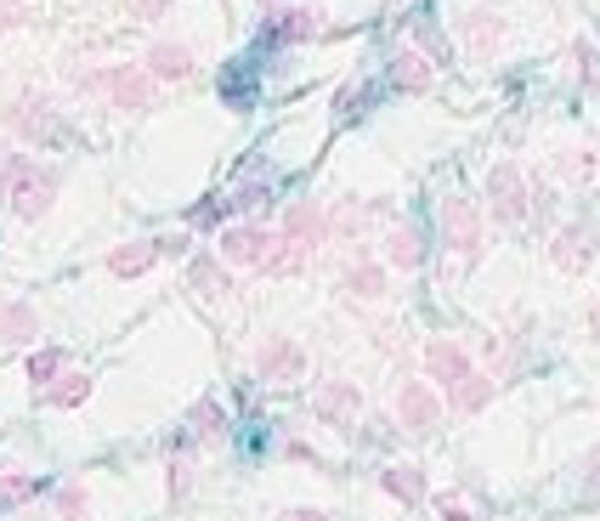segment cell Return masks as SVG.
I'll return each mask as SVG.
<instances>
[{"mask_svg": "<svg viewBox=\"0 0 600 521\" xmlns=\"http://www.w3.org/2000/svg\"><path fill=\"white\" fill-rule=\"evenodd\" d=\"M448 403H453L459 414H482V408L493 403V380H487V374H464V380L448 391Z\"/></svg>", "mask_w": 600, "mask_h": 521, "instance_id": "484cf974", "label": "cell"}, {"mask_svg": "<svg viewBox=\"0 0 600 521\" xmlns=\"http://www.w3.org/2000/svg\"><path fill=\"white\" fill-rule=\"evenodd\" d=\"M380 487H385L391 499H403V505H419V499L430 494L419 465H385V471H380Z\"/></svg>", "mask_w": 600, "mask_h": 521, "instance_id": "cb8c5ba5", "label": "cell"}, {"mask_svg": "<svg viewBox=\"0 0 600 521\" xmlns=\"http://www.w3.org/2000/svg\"><path fill=\"white\" fill-rule=\"evenodd\" d=\"M425 374L453 391L464 374H476V369H471V351H464L459 340H430V346H425Z\"/></svg>", "mask_w": 600, "mask_h": 521, "instance_id": "9a60e30c", "label": "cell"}, {"mask_svg": "<svg viewBox=\"0 0 600 521\" xmlns=\"http://www.w3.org/2000/svg\"><path fill=\"white\" fill-rule=\"evenodd\" d=\"M187 482H193V471H187L182 460H171V499H182V494H187Z\"/></svg>", "mask_w": 600, "mask_h": 521, "instance_id": "f35d334b", "label": "cell"}, {"mask_svg": "<svg viewBox=\"0 0 600 521\" xmlns=\"http://www.w3.org/2000/svg\"><path fill=\"white\" fill-rule=\"evenodd\" d=\"M487 216L498 227H521L532 216V193H527V176L521 165H510V159H498V165L487 171Z\"/></svg>", "mask_w": 600, "mask_h": 521, "instance_id": "3957f363", "label": "cell"}, {"mask_svg": "<svg viewBox=\"0 0 600 521\" xmlns=\"http://www.w3.org/2000/svg\"><path fill=\"white\" fill-rule=\"evenodd\" d=\"M284 239H289V244H300V250L328 244V210H323V205H312V199L289 205V210H284Z\"/></svg>", "mask_w": 600, "mask_h": 521, "instance_id": "7c38bea8", "label": "cell"}, {"mask_svg": "<svg viewBox=\"0 0 600 521\" xmlns=\"http://www.w3.org/2000/svg\"><path fill=\"white\" fill-rule=\"evenodd\" d=\"M187 431H193V442L221 448V442H227V408H221L216 397H198L193 414H187Z\"/></svg>", "mask_w": 600, "mask_h": 521, "instance_id": "7402d4cb", "label": "cell"}, {"mask_svg": "<svg viewBox=\"0 0 600 521\" xmlns=\"http://www.w3.org/2000/svg\"><path fill=\"white\" fill-rule=\"evenodd\" d=\"M255 374L273 380V385H289V380L307 374V351H300V340H289V335H266L261 351H255Z\"/></svg>", "mask_w": 600, "mask_h": 521, "instance_id": "52a82bcc", "label": "cell"}, {"mask_svg": "<svg viewBox=\"0 0 600 521\" xmlns=\"http://www.w3.org/2000/svg\"><path fill=\"white\" fill-rule=\"evenodd\" d=\"M414 40H419L414 51H425L430 62H448V40H442V35H437V28H430V23H414Z\"/></svg>", "mask_w": 600, "mask_h": 521, "instance_id": "e575fe53", "label": "cell"}, {"mask_svg": "<svg viewBox=\"0 0 600 521\" xmlns=\"http://www.w3.org/2000/svg\"><path fill=\"white\" fill-rule=\"evenodd\" d=\"M369 96H374V85H346V91H341V103H335V108H341V119H357Z\"/></svg>", "mask_w": 600, "mask_h": 521, "instance_id": "d590c367", "label": "cell"}, {"mask_svg": "<svg viewBox=\"0 0 600 521\" xmlns=\"http://www.w3.org/2000/svg\"><path fill=\"white\" fill-rule=\"evenodd\" d=\"M0 125L12 130L18 142H28V148H62L69 142V119H62V108L51 103V96H18V103L0 114Z\"/></svg>", "mask_w": 600, "mask_h": 521, "instance_id": "7a4b0ae2", "label": "cell"}, {"mask_svg": "<svg viewBox=\"0 0 600 521\" xmlns=\"http://www.w3.org/2000/svg\"><path fill=\"white\" fill-rule=\"evenodd\" d=\"M261 7H273V0H261Z\"/></svg>", "mask_w": 600, "mask_h": 521, "instance_id": "bcb514c9", "label": "cell"}, {"mask_svg": "<svg viewBox=\"0 0 600 521\" xmlns=\"http://www.w3.org/2000/svg\"><path fill=\"white\" fill-rule=\"evenodd\" d=\"M550 260H555V273H584L595 260V227L589 221L561 227V233L550 239Z\"/></svg>", "mask_w": 600, "mask_h": 521, "instance_id": "8fae6325", "label": "cell"}, {"mask_svg": "<svg viewBox=\"0 0 600 521\" xmlns=\"http://www.w3.org/2000/svg\"><path fill=\"white\" fill-rule=\"evenodd\" d=\"M284 521H328V510H312V505H300V510H289Z\"/></svg>", "mask_w": 600, "mask_h": 521, "instance_id": "b9f144b4", "label": "cell"}, {"mask_svg": "<svg viewBox=\"0 0 600 521\" xmlns=\"http://www.w3.org/2000/svg\"><path fill=\"white\" fill-rule=\"evenodd\" d=\"M442 244L453 250L459 267H476L482 260V210H476V199H464V193L442 199Z\"/></svg>", "mask_w": 600, "mask_h": 521, "instance_id": "277c9868", "label": "cell"}, {"mask_svg": "<svg viewBox=\"0 0 600 521\" xmlns=\"http://www.w3.org/2000/svg\"><path fill=\"white\" fill-rule=\"evenodd\" d=\"M396 419H403L408 437H430L442 426V397L425 380H403V391H396Z\"/></svg>", "mask_w": 600, "mask_h": 521, "instance_id": "5b68a950", "label": "cell"}, {"mask_svg": "<svg viewBox=\"0 0 600 521\" xmlns=\"http://www.w3.org/2000/svg\"><path fill=\"white\" fill-rule=\"evenodd\" d=\"M307 267V250L300 244H289L284 233L273 239V250H266V260H261V273H273V278H289V273H300Z\"/></svg>", "mask_w": 600, "mask_h": 521, "instance_id": "4316f807", "label": "cell"}, {"mask_svg": "<svg viewBox=\"0 0 600 521\" xmlns=\"http://www.w3.org/2000/svg\"><path fill=\"white\" fill-rule=\"evenodd\" d=\"M142 69H148L153 80H187V74H193V46L159 40V46H148V62H142Z\"/></svg>", "mask_w": 600, "mask_h": 521, "instance_id": "ffe728a7", "label": "cell"}, {"mask_svg": "<svg viewBox=\"0 0 600 521\" xmlns=\"http://www.w3.org/2000/svg\"><path fill=\"white\" fill-rule=\"evenodd\" d=\"M41 340V312L28 301H0V346H35Z\"/></svg>", "mask_w": 600, "mask_h": 521, "instance_id": "e0dca14e", "label": "cell"}, {"mask_svg": "<svg viewBox=\"0 0 600 521\" xmlns=\"http://www.w3.org/2000/svg\"><path fill=\"white\" fill-rule=\"evenodd\" d=\"M273 205V187L266 182H244L239 193H232V210H266Z\"/></svg>", "mask_w": 600, "mask_h": 521, "instance_id": "836d02e7", "label": "cell"}, {"mask_svg": "<svg viewBox=\"0 0 600 521\" xmlns=\"http://www.w3.org/2000/svg\"><path fill=\"white\" fill-rule=\"evenodd\" d=\"M23 23V12H18V0H0V35H7V28H18Z\"/></svg>", "mask_w": 600, "mask_h": 521, "instance_id": "ab89813d", "label": "cell"}, {"mask_svg": "<svg viewBox=\"0 0 600 521\" xmlns=\"http://www.w3.org/2000/svg\"><path fill=\"white\" fill-rule=\"evenodd\" d=\"M46 494V482L41 476H28V471H0V516L28 505V499H41Z\"/></svg>", "mask_w": 600, "mask_h": 521, "instance_id": "d4e9b609", "label": "cell"}, {"mask_svg": "<svg viewBox=\"0 0 600 521\" xmlns=\"http://www.w3.org/2000/svg\"><path fill=\"white\" fill-rule=\"evenodd\" d=\"M312 414L323 419V426H335V431H351L357 414H362V391L351 380H328V385L312 391Z\"/></svg>", "mask_w": 600, "mask_h": 521, "instance_id": "ba28073f", "label": "cell"}, {"mask_svg": "<svg viewBox=\"0 0 600 521\" xmlns=\"http://www.w3.org/2000/svg\"><path fill=\"white\" fill-rule=\"evenodd\" d=\"M164 7H171V0H137V18L153 23V18H164Z\"/></svg>", "mask_w": 600, "mask_h": 521, "instance_id": "60d3db41", "label": "cell"}, {"mask_svg": "<svg viewBox=\"0 0 600 521\" xmlns=\"http://www.w3.org/2000/svg\"><path fill=\"white\" fill-rule=\"evenodd\" d=\"M584 482L600 487V453H589V460H584Z\"/></svg>", "mask_w": 600, "mask_h": 521, "instance_id": "7bdbcfd3", "label": "cell"}, {"mask_svg": "<svg viewBox=\"0 0 600 521\" xmlns=\"http://www.w3.org/2000/svg\"><path fill=\"white\" fill-rule=\"evenodd\" d=\"M312 35H323L318 7H284V12H266V23H261V46H300Z\"/></svg>", "mask_w": 600, "mask_h": 521, "instance_id": "8992f818", "label": "cell"}, {"mask_svg": "<svg viewBox=\"0 0 600 521\" xmlns=\"http://www.w3.org/2000/svg\"><path fill=\"white\" fill-rule=\"evenodd\" d=\"M85 505H91V499H85V487H80V482L57 487V521H80V516H85Z\"/></svg>", "mask_w": 600, "mask_h": 521, "instance_id": "1f68e13d", "label": "cell"}, {"mask_svg": "<svg viewBox=\"0 0 600 521\" xmlns=\"http://www.w3.org/2000/svg\"><path fill=\"white\" fill-rule=\"evenodd\" d=\"M227 216H232V199H205L187 210V227H221Z\"/></svg>", "mask_w": 600, "mask_h": 521, "instance_id": "d6a6232c", "label": "cell"}, {"mask_svg": "<svg viewBox=\"0 0 600 521\" xmlns=\"http://www.w3.org/2000/svg\"><path fill=\"white\" fill-rule=\"evenodd\" d=\"M221 103H227V108H250V103H255V74L244 69V62L221 74Z\"/></svg>", "mask_w": 600, "mask_h": 521, "instance_id": "f1b7e54d", "label": "cell"}, {"mask_svg": "<svg viewBox=\"0 0 600 521\" xmlns=\"http://www.w3.org/2000/svg\"><path fill=\"white\" fill-rule=\"evenodd\" d=\"M374 216H380V205H369V199H341L328 210V239H362L374 227Z\"/></svg>", "mask_w": 600, "mask_h": 521, "instance_id": "d6986e66", "label": "cell"}, {"mask_svg": "<svg viewBox=\"0 0 600 521\" xmlns=\"http://www.w3.org/2000/svg\"><path fill=\"white\" fill-rule=\"evenodd\" d=\"M7 159H12V142H7V130H0V165H7Z\"/></svg>", "mask_w": 600, "mask_h": 521, "instance_id": "f6af8a7d", "label": "cell"}, {"mask_svg": "<svg viewBox=\"0 0 600 521\" xmlns=\"http://www.w3.org/2000/svg\"><path fill=\"white\" fill-rule=\"evenodd\" d=\"M187 289H193L198 301H227V289H232L227 260H221V255H193V267H187Z\"/></svg>", "mask_w": 600, "mask_h": 521, "instance_id": "ac0fdd59", "label": "cell"}, {"mask_svg": "<svg viewBox=\"0 0 600 521\" xmlns=\"http://www.w3.org/2000/svg\"><path fill=\"white\" fill-rule=\"evenodd\" d=\"M595 165H600V142L573 148V153H561V159H555V171H561V176H589Z\"/></svg>", "mask_w": 600, "mask_h": 521, "instance_id": "4dcf8cb0", "label": "cell"}, {"mask_svg": "<svg viewBox=\"0 0 600 521\" xmlns=\"http://www.w3.org/2000/svg\"><path fill=\"white\" fill-rule=\"evenodd\" d=\"M341 283H346V296H357V301H385L391 296V278H385L380 260H351Z\"/></svg>", "mask_w": 600, "mask_h": 521, "instance_id": "44dd1931", "label": "cell"}, {"mask_svg": "<svg viewBox=\"0 0 600 521\" xmlns=\"http://www.w3.org/2000/svg\"><path fill=\"white\" fill-rule=\"evenodd\" d=\"M425 255H430V244H425V233L414 221H396L391 233H385V267H396V273H419L425 267Z\"/></svg>", "mask_w": 600, "mask_h": 521, "instance_id": "5bb4252c", "label": "cell"}, {"mask_svg": "<svg viewBox=\"0 0 600 521\" xmlns=\"http://www.w3.org/2000/svg\"><path fill=\"white\" fill-rule=\"evenodd\" d=\"M430 80H437V62H430L425 51H396L391 57V91H403V96H419V91H430Z\"/></svg>", "mask_w": 600, "mask_h": 521, "instance_id": "2e32d148", "label": "cell"}, {"mask_svg": "<svg viewBox=\"0 0 600 521\" xmlns=\"http://www.w3.org/2000/svg\"><path fill=\"white\" fill-rule=\"evenodd\" d=\"M589 329H595V340H600V301L589 306Z\"/></svg>", "mask_w": 600, "mask_h": 521, "instance_id": "ee69618b", "label": "cell"}, {"mask_svg": "<svg viewBox=\"0 0 600 521\" xmlns=\"http://www.w3.org/2000/svg\"><path fill=\"white\" fill-rule=\"evenodd\" d=\"M62 374H69V357H62V351H35V357H28V380H35V391H51Z\"/></svg>", "mask_w": 600, "mask_h": 521, "instance_id": "83f0119b", "label": "cell"}, {"mask_svg": "<svg viewBox=\"0 0 600 521\" xmlns=\"http://www.w3.org/2000/svg\"><path fill=\"white\" fill-rule=\"evenodd\" d=\"M0 521H7V516H0Z\"/></svg>", "mask_w": 600, "mask_h": 521, "instance_id": "7dc6e473", "label": "cell"}, {"mask_svg": "<svg viewBox=\"0 0 600 521\" xmlns=\"http://www.w3.org/2000/svg\"><path fill=\"white\" fill-rule=\"evenodd\" d=\"M153 260H159V239H137V244H119V250L108 255V273H114V278H142Z\"/></svg>", "mask_w": 600, "mask_h": 521, "instance_id": "603a6c76", "label": "cell"}, {"mask_svg": "<svg viewBox=\"0 0 600 521\" xmlns=\"http://www.w3.org/2000/svg\"><path fill=\"white\" fill-rule=\"evenodd\" d=\"M57 187H62V171L41 165V159H28V153H12L7 165H0V193L12 199L18 221H41L57 199Z\"/></svg>", "mask_w": 600, "mask_h": 521, "instance_id": "6da1fadb", "label": "cell"}, {"mask_svg": "<svg viewBox=\"0 0 600 521\" xmlns=\"http://www.w3.org/2000/svg\"><path fill=\"white\" fill-rule=\"evenodd\" d=\"M578 74H584V85H589V91H600V62H595V51H589V46H578Z\"/></svg>", "mask_w": 600, "mask_h": 521, "instance_id": "74e56055", "label": "cell"}, {"mask_svg": "<svg viewBox=\"0 0 600 521\" xmlns=\"http://www.w3.org/2000/svg\"><path fill=\"white\" fill-rule=\"evenodd\" d=\"M505 18L498 12H487V7H476V12H464L459 18V40H464V51H476V57H493L498 46H505Z\"/></svg>", "mask_w": 600, "mask_h": 521, "instance_id": "4fadbf2b", "label": "cell"}, {"mask_svg": "<svg viewBox=\"0 0 600 521\" xmlns=\"http://www.w3.org/2000/svg\"><path fill=\"white\" fill-rule=\"evenodd\" d=\"M278 233H266V227H221V260L227 267H261L266 250H273Z\"/></svg>", "mask_w": 600, "mask_h": 521, "instance_id": "30bf717a", "label": "cell"}, {"mask_svg": "<svg viewBox=\"0 0 600 521\" xmlns=\"http://www.w3.org/2000/svg\"><path fill=\"white\" fill-rule=\"evenodd\" d=\"M437 516H442V521H482L459 494H437Z\"/></svg>", "mask_w": 600, "mask_h": 521, "instance_id": "8d00e7d4", "label": "cell"}, {"mask_svg": "<svg viewBox=\"0 0 600 521\" xmlns=\"http://www.w3.org/2000/svg\"><path fill=\"white\" fill-rule=\"evenodd\" d=\"M153 74L137 69V62H119V69H108V103L119 114H148L153 108Z\"/></svg>", "mask_w": 600, "mask_h": 521, "instance_id": "9c48e42d", "label": "cell"}, {"mask_svg": "<svg viewBox=\"0 0 600 521\" xmlns=\"http://www.w3.org/2000/svg\"><path fill=\"white\" fill-rule=\"evenodd\" d=\"M85 397H91V374H62V380L46 391V403H51V408H80Z\"/></svg>", "mask_w": 600, "mask_h": 521, "instance_id": "f546056e", "label": "cell"}]
</instances>
